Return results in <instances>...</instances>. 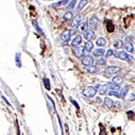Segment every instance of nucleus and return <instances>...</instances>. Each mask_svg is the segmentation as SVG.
Here are the masks:
<instances>
[{
  "label": "nucleus",
  "mask_w": 135,
  "mask_h": 135,
  "mask_svg": "<svg viewBox=\"0 0 135 135\" xmlns=\"http://www.w3.org/2000/svg\"><path fill=\"white\" fill-rule=\"evenodd\" d=\"M81 41H82V37H81V35H77L76 36V38H74L73 39V41H71V45L73 46V47H77V46H78L80 43H81Z\"/></svg>",
  "instance_id": "nucleus-12"
},
{
  "label": "nucleus",
  "mask_w": 135,
  "mask_h": 135,
  "mask_svg": "<svg viewBox=\"0 0 135 135\" xmlns=\"http://www.w3.org/2000/svg\"><path fill=\"white\" fill-rule=\"evenodd\" d=\"M93 47H94V45L92 44V42L91 41H88L85 44L84 48L86 50L88 51V52H91L92 50L93 49Z\"/></svg>",
  "instance_id": "nucleus-19"
},
{
  "label": "nucleus",
  "mask_w": 135,
  "mask_h": 135,
  "mask_svg": "<svg viewBox=\"0 0 135 135\" xmlns=\"http://www.w3.org/2000/svg\"><path fill=\"white\" fill-rule=\"evenodd\" d=\"M68 2H69V0H61V1H59V2H58L53 3V4L52 5V6H53V8H58V7H60V6L66 5Z\"/></svg>",
  "instance_id": "nucleus-17"
},
{
  "label": "nucleus",
  "mask_w": 135,
  "mask_h": 135,
  "mask_svg": "<svg viewBox=\"0 0 135 135\" xmlns=\"http://www.w3.org/2000/svg\"><path fill=\"white\" fill-rule=\"evenodd\" d=\"M106 28H107V32H110V33L113 32V31H114V26H113V22L111 21H108L107 22Z\"/></svg>",
  "instance_id": "nucleus-23"
},
{
  "label": "nucleus",
  "mask_w": 135,
  "mask_h": 135,
  "mask_svg": "<svg viewBox=\"0 0 135 135\" xmlns=\"http://www.w3.org/2000/svg\"><path fill=\"white\" fill-rule=\"evenodd\" d=\"M76 2H77V0H71L69 3V5H68L67 7V10L68 11H70V10H72L75 7V5H76Z\"/></svg>",
  "instance_id": "nucleus-29"
},
{
  "label": "nucleus",
  "mask_w": 135,
  "mask_h": 135,
  "mask_svg": "<svg viewBox=\"0 0 135 135\" xmlns=\"http://www.w3.org/2000/svg\"><path fill=\"white\" fill-rule=\"evenodd\" d=\"M98 18L96 17V16H93L90 19L89 23V26L90 29H94L95 28L96 26L98 25Z\"/></svg>",
  "instance_id": "nucleus-7"
},
{
  "label": "nucleus",
  "mask_w": 135,
  "mask_h": 135,
  "mask_svg": "<svg viewBox=\"0 0 135 135\" xmlns=\"http://www.w3.org/2000/svg\"><path fill=\"white\" fill-rule=\"evenodd\" d=\"M87 3H88V1H87V0H81V1L80 2V3H79L78 6H77V10L78 11H80V10H82L85 6L87 5Z\"/></svg>",
  "instance_id": "nucleus-21"
},
{
  "label": "nucleus",
  "mask_w": 135,
  "mask_h": 135,
  "mask_svg": "<svg viewBox=\"0 0 135 135\" xmlns=\"http://www.w3.org/2000/svg\"><path fill=\"white\" fill-rule=\"evenodd\" d=\"M15 61H16V65H17V66H18L19 68L21 67V56H20V53H16Z\"/></svg>",
  "instance_id": "nucleus-25"
},
{
  "label": "nucleus",
  "mask_w": 135,
  "mask_h": 135,
  "mask_svg": "<svg viewBox=\"0 0 135 135\" xmlns=\"http://www.w3.org/2000/svg\"><path fill=\"white\" fill-rule=\"evenodd\" d=\"M129 86H125V87H123L122 89L121 90V92H120V98H125L126 96V95L128 94V92L129 91Z\"/></svg>",
  "instance_id": "nucleus-15"
},
{
  "label": "nucleus",
  "mask_w": 135,
  "mask_h": 135,
  "mask_svg": "<svg viewBox=\"0 0 135 135\" xmlns=\"http://www.w3.org/2000/svg\"><path fill=\"white\" fill-rule=\"evenodd\" d=\"M44 86L45 87H46V89L48 90L50 89V80L47 78L44 79Z\"/></svg>",
  "instance_id": "nucleus-31"
},
{
  "label": "nucleus",
  "mask_w": 135,
  "mask_h": 135,
  "mask_svg": "<svg viewBox=\"0 0 135 135\" xmlns=\"http://www.w3.org/2000/svg\"><path fill=\"white\" fill-rule=\"evenodd\" d=\"M125 47L127 50V51L129 52V53H133L134 52V47H133V44H132V41H131L130 37H128L125 40Z\"/></svg>",
  "instance_id": "nucleus-4"
},
{
  "label": "nucleus",
  "mask_w": 135,
  "mask_h": 135,
  "mask_svg": "<svg viewBox=\"0 0 135 135\" xmlns=\"http://www.w3.org/2000/svg\"><path fill=\"white\" fill-rule=\"evenodd\" d=\"M94 62V59L92 58V56H90V55H87V56H85L83 59H82V64L85 65V66H89L92 65V63Z\"/></svg>",
  "instance_id": "nucleus-3"
},
{
  "label": "nucleus",
  "mask_w": 135,
  "mask_h": 135,
  "mask_svg": "<svg viewBox=\"0 0 135 135\" xmlns=\"http://www.w3.org/2000/svg\"><path fill=\"white\" fill-rule=\"evenodd\" d=\"M118 58L121 59L122 60H125L128 62H131L133 59L132 56H131L129 54H128L125 51H121L118 53Z\"/></svg>",
  "instance_id": "nucleus-2"
},
{
  "label": "nucleus",
  "mask_w": 135,
  "mask_h": 135,
  "mask_svg": "<svg viewBox=\"0 0 135 135\" xmlns=\"http://www.w3.org/2000/svg\"><path fill=\"white\" fill-rule=\"evenodd\" d=\"M119 71H120V68L117 66H110L106 69V73L108 74H113L118 73Z\"/></svg>",
  "instance_id": "nucleus-8"
},
{
  "label": "nucleus",
  "mask_w": 135,
  "mask_h": 135,
  "mask_svg": "<svg viewBox=\"0 0 135 135\" xmlns=\"http://www.w3.org/2000/svg\"><path fill=\"white\" fill-rule=\"evenodd\" d=\"M94 36H95V32L92 29L86 30V33L84 35L85 38L87 41H90L91 39H92Z\"/></svg>",
  "instance_id": "nucleus-11"
},
{
  "label": "nucleus",
  "mask_w": 135,
  "mask_h": 135,
  "mask_svg": "<svg viewBox=\"0 0 135 135\" xmlns=\"http://www.w3.org/2000/svg\"><path fill=\"white\" fill-rule=\"evenodd\" d=\"M113 53H114V52H113L112 50H108L107 52V54H106V56H113Z\"/></svg>",
  "instance_id": "nucleus-36"
},
{
  "label": "nucleus",
  "mask_w": 135,
  "mask_h": 135,
  "mask_svg": "<svg viewBox=\"0 0 135 135\" xmlns=\"http://www.w3.org/2000/svg\"><path fill=\"white\" fill-rule=\"evenodd\" d=\"M97 101H98V103H101V99H100L99 98H97Z\"/></svg>",
  "instance_id": "nucleus-39"
},
{
  "label": "nucleus",
  "mask_w": 135,
  "mask_h": 135,
  "mask_svg": "<svg viewBox=\"0 0 135 135\" xmlns=\"http://www.w3.org/2000/svg\"><path fill=\"white\" fill-rule=\"evenodd\" d=\"M95 89L96 90H98V92L100 95H104L107 92V85H101V86L98 85Z\"/></svg>",
  "instance_id": "nucleus-9"
},
{
  "label": "nucleus",
  "mask_w": 135,
  "mask_h": 135,
  "mask_svg": "<svg viewBox=\"0 0 135 135\" xmlns=\"http://www.w3.org/2000/svg\"><path fill=\"white\" fill-rule=\"evenodd\" d=\"M122 82H123V80H122V78L121 77H119V76H116V77H114L113 78V83L114 84L119 85L121 84Z\"/></svg>",
  "instance_id": "nucleus-22"
},
{
  "label": "nucleus",
  "mask_w": 135,
  "mask_h": 135,
  "mask_svg": "<svg viewBox=\"0 0 135 135\" xmlns=\"http://www.w3.org/2000/svg\"><path fill=\"white\" fill-rule=\"evenodd\" d=\"M97 64H98V65H106L107 64V61H106V59H104V58H99V59H97Z\"/></svg>",
  "instance_id": "nucleus-30"
},
{
  "label": "nucleus",
  "mask_w": 135,
  "mask_h": 135,
  "mask_svg": "<svg viewBox=\"0 0 135 135\" xmlns=\"http://www.w3.org/2000/svg\"><path fill=\"white\" fill-rule=\"evenodd\" d=\"M107 86H108V88L111 90H119V88H120L119 85L114 84V83H107Z\"/></svg>",
  "instance_id": "nucleus-27"
},
{
  "label": "nucleus",
  "mask_w": 135,
  "mask_h": 135,
  "mask_svg": "<svg viewBox=\"0 0 135 135\" xmlns=\"http://www.w3.org/2000/svg\"><path fill=\"white\" fill-rule=\"evenodd\" d=\"M127 114H128V118L130 119H131V120H134L135 119V116H134V113L133 111H128V112L127 113Z\"/></svg>",
  "instance_id": "nucleus-32"
},
{
  "label": "nucleus",
  "mask_w": 135,
  "mask_h": 135,
  "mask_svg": "<svg viewBox=\"0 0 135 135\" xmlns=\"http://www.w3.org/2000/svg\"><path fill=\"white\" fill-rule=\"evenodd\" d=\"M113 46L116 48V49H120L123 47V42L120 39H116L113 42Z\"/></svg>",
  "instance_id": "nucleus-16"
},
{
  "label": "nucleus",
  "mask_w": 135,
  "mask_h": 135,
  "mask_svg": "<svg viewBox=\"0 0 135 135\" xmlns=\"http://www.w3.org/2000/svg\"><path fill=\"white\" fill-rule=\"evenodd\" d=\"M32 24H33L34 27L35 29V30L40 34V35H43V36H45L44 33V32L42 31V29L40 28L39 26H38V22L36 20H32Z\"/></svg>",
  "instance_id": "nucleus-14"
},
{
  "label": "nucleus",
  "mask_w": 135,
  "mask_h": 135,
  "mask_svg": "<svg viewBox=\"0 0 135 135\" xmlns=\"http://www.w3.org/2000/svg\"><path fill=\"white\" fill-rule=\"evenodd\" d=\"M129 101H135V95L134 94H131V95H130Z\"/></svg>",
  "instance_id": "nucleus-37"
},
{
  "label": "nucleus",
  "mask_w": 135,
  "mask_h": 135,
  "mask_svg": "<svg viewBox=\"0 0 135 135\" xmlns=\"http://www.w3.org/2000/svg\"><path fill=\"white\" fill-rule=\"evenodd\" d=\"M104 104L108 108H111L114 104V102L112 99H110V98H104Z\"/></svg>",
  "instance_id": "nucleus-20"
},
{
  "label": "nucleus",
  "mask_w": 135,
  "mask_h": 135,
  "mask_svg": "<svg viewBox=\"0 0 135 135\" xmlns=\"http://www.w3.org/2000/svg\"><path fill=\"white\" fill-rule=\"evenodd\" d=\"M82 20V17L81 15H77L76 17H74L72 22H71V27H75V26H77L80 22Z\"/></svg>",
  "instance_id": "nucleus-10"
},
{
  "label": "nucleus",
  "mask_w": 135,
  "mask_h": 135,
  "mask_svg": "<svg viewBox=\"0 0 135 135\" xmlns=\"http://www.w3.org/2000/svg\"><path fill=\"white\" fill-rule=\"evenodd\" d=\"M72 17H73V14L71 12H67L63 16V20L65 21H68V20H71L72 19Z\"/></svg>",
  "instance_id": "nucleus-28"
},
{
  "label": "nucleus",
  "mask_w": 135,
  "mask_h": 135,
  "mask_svg": "<svg viewBox=\"0 0 135 135\" xmlns=\"http://www.w3.org/2000/svg\"><path fill=\"white\" fill-rule=\"evenodd\" d=\"M113 105L116 109H119V108L122 107V103L120 101H116L115 104H113Z\"/></svg>",
  "instance_id": "nucleus-34"
},
{
  "label": "nucleus",
  "mask_w": 135,
  "mask_h": 135,
  "mask_svg": "<svg viewBox=\"0 0 135 135\" xmlns=\"http://www.w3.org/2000/svg\"><path fill=\"white\" fill-rule=\"evenodd\" d=\"M2 99H3V100H4V101H5V102H6V104H8V105H9V106H11V104H10V103H9V101H8V100H7V99H6L5 98V96H2Z\"/></svg>",
  "instance_id": "nucleus-38"
},
{
  "label": "nucleus",
  "mask_w": 135,
  "mask_h": 135,
  "mask_svg": "<svg viewBox=\"0 0 135 135\" xmlns=\"http://www.w3.org/2000/svg\"><path fill=\"white\" fill-rule=\"evenodd\" d=\"M85 48L83 46H80V47H77L74 50V53H75V56L78 59H80L82 56L84 55Z\"/></svg>",
  "instance_id": "nucleus-5"
},
{
  "label": "nucleus",
  "mask_w": 135,
  "mask_h": 135,
  "mask_svg": "<svg viewBox=\"0 0 135 135\" xmlns=\"http://www.w3.org/2000/svg\"><path fill=\"white\" fill-rule=\"evenodd\" d=\"M71 101L73 103V104L76 107V108H77V110H80V106H79L78 103H77V101H75V100H74V99H71Z\"/></svg>",
  "instance_id": "nucleus-35"
},
{
  "label": "nucleus",
  "mask_w": 135,
  "mask_h": 135,
  "mask_svg": "<svg viewBox=\"0 0 135 135\" xmlns=\"http://www.w3.org/2000/svg\"><path fill=\"white\" fill-rule=\"evenodd\" d=\"M96 44H97L98 46H99V47H104V45L106 44V40L104 39V38L101 37L100 38H98V39L97 40Z\"/></svg>",
  "instance_id": "nucleus-26"
},
{
  "label": "nucleus",
  "mask_w": 135,
  "mask_h": 135,
  "mask_svg": "<svg viewBox=\"0 0 135 135\" xmlns=\"http://www.w3.org/2000/svg\"><path fill=\"white\" fill-rule=\"evenodd\" d=\"M110 95H114L116 96V98H120V94L119 93V92H116V91H112L109 92Z\"/></svg>",
  "instance_id": "nucleus-33"
},
{
  "label": "nucleus",
  "mask_w": 135,
  "mask_h": 135,
  "mask_svg": "<svg viewBox=\"0 0 135 135\" xmlns=\"http://www.w3.org/2000/svg\"><path fill=\"white\" fill-rule=\"evenodd\" d=\"M72 34H73V30H67L65 32H63L62 36H61V38L65 42H67L69 39V38L72 35Z\"/></svg>",
  "instance_id": "nucleus-6"
},
{
  "label": "nucleus",
  "mask_w": 135,
  "mask_h": 135,
  "mask_svg": "<svg viewBox=\"0 0 135 135\" xmlns=\"http://www.w3.org/2000/svg\"><path fill=\"white\" fill-rule=\"evenodd\" d=\"M96 92H97V90H96L95 87L88 86V87H86L83 89V95L87 97V98H93L94 96L95 95Z\"/></svg>",
  "instance_id": "nucleus-1"
},
{
  "label": "nucleus",
  "mask_w": 135,
  "mask_h": 135,
  "mask_svg": "<svg viewBox=\"0 0 135 135\" xmlns=\"http://www.w3.org/2000/svg\"><path fill=\"white\" fill-rule=\"evenodd\" d=\"M105 53V50L104 49H96L93 52V55L96 57H98V56H103Z\"/></svg>",
  "instance_id": "nucleus-18"
},
{
  "label": "nucleus",
  "mask_w": 135,
  "mask_h": 135,
  "mask_svg": "<svg viewBox=\"0 0 135 135\" xmlns=\"http://www.w3.org/2000/svg\"><path fill=\"white\" fill-rule=\"evenodd\" d=\"M87 71L90 74H96L99 71V69L95 65H89L88 68H86Z\"/></svg>",
  "instance_id": "nucleus-13"
},
{
  "label": "nucleus",
  "mask_w": 135,
  "mask_h": 135,
  "mask_svg": "<svg viewBox=\"0 0 135 135\" xmlns=\"http://www.w3.org/2000/svg\"><path fill=\"white\" fill-rule=\"evenodd\" d=\"M77 26H78L77 27V30L80 31V32H85V31H86L87 30V27H88L86 22H83V23L78 25Z\"/></svg>",
  "instance_id": "nucleus-24"
}]
</instances>
